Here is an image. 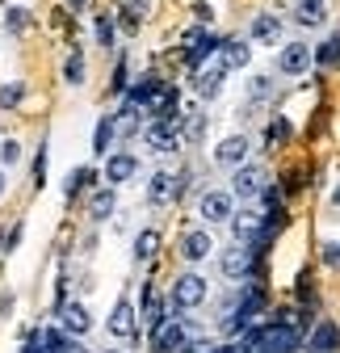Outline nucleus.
Here are the masks:
<instances>
[{
	"instance_id": "f257e3e1",
	"label": "nucleus",
	"mask_w": 340,
	"mask_h": 353,
	"mask_svg": "<svg viewBox=\"0 0 340 353\" xmlns=\"http://www.w3.org/2000/svg\"><path fill=\"white\" fill-rule=\"evenodd\" d=\"M206 294H210V290H206V278H202V274H181V278L173 282V316L202 307Z\"/></svg>"
},
{
	"instance_id": "f03ea898",
	"label": "nucleus",
	"mask_w": 340,
	"mask_h": 353,
	"mask_svg": "<svg viewBox=\"0 0 340 353\" xmlns=\"http://www.w3.org/2000/svg\"><path fill=\"white\" fill-rule=\"evenodd\" d=\"M261 190H265V168L261 164H240L235 176H231V194L244 198V202H252Z\"/></svg>"
},
{
	"instance_id": "7ed1b4c3",
	"label": "nucleus",
	"mask_w": 340,
	"mask_h": 353,
	"mask_svg": "<svg viewBox=\"0 0 340 353\" xmlns=\"http://www.w3.org/2000/svg\"><path fill=\"white\" fill-rule=\"evenodd\" d=\"M189 345V328L181 320H168L164 328L151 332V353H181Z\"/></svg>"
},
{
	"instance_id": "20e7f679",
	"label": "nucleus",
	"mask_w": 340,
	"mask_h": 353,
	"mask_svg": "<svg viewBox=\"0 0 340 353\" xmlns=\"http://www.w3.org/2000/svg\"><path fill=\"white\" fill-rule=\"evenodd\" d=\"M311 63H315V51L307 47V42H286V47L277 51V68L286 76H303Z\"/></svg>"
},
{
	"instance_id": "39448f33",
	"label": "nucleus",
	"mask_w": 340,
	"mask_h": 353,
	"mask_svg": "<svg viewBox=\"0 0 340 353\" xmlns=\"http://www.w3.org/2000/svg\"><path fill=\"white\" fill-rule=\"evenodd\" d=\"M219 270H223L227 278H248L252 270H257V252H252V248H244V244H235V248H227V252H223Z\"/></svg>"
},
{
	"instance_id": "423d86ee",
	"label": "nucleus",
	"mask_w": 340,
	"mask_h": 353,
	"mask_svg": "<svg viewBox=\"0 0 340 353\" xmlns=\"http://www.w3.org/2000/svg\"><path fill=\"white\" fill-rule=\"evenodd\" d=\"M105 328H109V336H135V303L126 299V294L114 303V312H109Z\"/></svg>"
},
{
	"instance_id": "0eeeda50",
	"label": "nucleus",
	"mask_w": 340,
	"mask_h": 353,
	"mask_svg": "<svg viewBox=\"0 0 340 353\" xmlns=\"http://www.w3.org/2000/svg\"><path fill=\"white\" fill-rule=\"evenodd\" d=\"M231 214H235V202H231V194H223V190H210V194H202V219H210V223H227Z\"/></svg>"
},
{
	"instance_id": "6e6552de",
	"label": "nucleus",
	"mask_w": 340,
	"mask_h": 353,
	"mask_svg": "<svg viewBox=\"0 0 340 353\" xmlns=\"http://www.w3.org/2000/svg\"><path fill=\"white\" fill-rule=\"evenodd\" d=\"M248 160V135H227L215 143V164H227V168H240Z\"/></svg>"
},
{
	"instance_id": "1a4fd4ad",
	"label": "nucleus",
	"mask_w": 340,
	"mask_h": 353,
	"mask_svg": "<svg viewBox=\"0 0 340 353\" xmlns=\"http://www.w3.org/2000/svg\"><path fill=\"white\" fill-rule=\"evenodd\" d=\"M59 320H63L67 336H84V332L93 328V316H89V307H84V303H63L59 307Z\"/></svg>"
},
{
	"instance_id": "9d476101",
	"label": "nucleus",
	"mask_w": 340,
	"mask_h": 353,
	"mask_svg": "<svg viewBox=\"0 0 340 353\" xmlns=\"http://www.w3.org/2000/svg\"><path fill=\"white\" fill-rule=\"evenodd\" d=\"M135 172H139V160H135L131 152H114V156L105 160V181H109V185H122V181H131Z\"/></svg>"
},
{
	"instance_id": "9b49d317",
	"label": "nucleus",
	"mask_w": 340,
	"mask_h": 353,
	"mask_svg": "<svg viewBox=\"0 0 340 353\" xmlns=\"http://www.w3.org/2000/svg\"><path fill=\"white\" fill-rule=\"evenodd\" d=\"M261 228H265V214H257V210H240V214H231V232H235L240 244H252V240L261 236Z\"/></svg>"
},
{
	"instance_id": "f8f14e48",
	"label": "nucleus",
	"mask_w": 340,
	"mask_h": 353,
	"mask_svg": "<svg viewBox=\"0 0 340 353\" xmlns=\"http://www.w3.org/2000/svg\"><path fill=\"white\" fill-rule=\"evenodd\" d=\"M210 248H215L210 232H185V236H181V256H185V261H193V265H198V261H206V256H210Z\"/></svg>"
},
{
	"instance_id": "ddd939ff",
	"label": "nucleus",
	"mask_w": 340,
	"mask_h": 353,
	"mask_svg": "<svg viewBox=\"0 0 340 353\" xmlns=\"http://www.w3.org/2000/svg\"><path fill=\"white\" fill-rule=\"evenodd\" d=\"M223 80H227V68L223 63H215V68H202L198 72V93L210 101V97H219L223 93Z\"/></svg>"
},
{
	"instance_id": "4468645a",
	"label": "nucleus",
	"mask_w": 340,
	"mask_h": 353,
	"mask_svg": "<svg viewBox=\"0 0 340 353\" xmlns=\"http://www.w3.org/2000/svg\"><path fill=\"white\" fill-rule=\"evenodd\" d=\"M336 345H340V328L332 320H319L311 332V353H336Z\"/></svg>"
},
{
	"instance_id": "2eb2a0df",
	"label": "nucleus",
	"mask_w": 340,
	"mask_h": 353,
	"mask_svg": "<svg viewBox=\"0 0 340 353\" xmlns=\"http://www.w3.org/2000/svg\"><path fill=\"white\" fill-rule=\"evenodd\" d=\"M118 9H122V30H126V34H135L139 21L151 13V0H118Z\"/></svg>"
},
{
	"instance_id": "dca6fc26",
	"label": "nucleus",
	"mask_w": 340,
	"mask_h": 353,
	"mask_svg": "<svg viewBox=\"0 0 340 353\" xmlns=\"http://www.w3.org/2000/svg\"><path fill=\"white\" fill-rule=\"evenodd\" d=\"M248 38H252V42H277V38H281V17H273V13H261L257 21H252Z\"/></svg>"
},
{
	"instance_id": "f3484780",
	"label": "nucleus",
	"mask_w": 340,
	"mask_h": 353,
	"mask_svg": "<svg viewBox=\"0 0 340 353\" xmlns=\"http://www.w3.org/2000/svg\"><path fill=\"white\" fill-rule=\"evenodd\" d=\"M248 59H252V51H248V42H223V55H219V63L227 68V72H235V68H248Z\"/></svg>"
},
{
	"instance_id": "a211bd4d",
	"label": "nucleus",
	"mask_w": 340,
	"mask_h": 353,
	"mask_svg": "<svg viewBox=\"0 0 340 353\" xmlns=\"http://www.w3.org/2000/svg\"><path fill=\"white\" fill-rule=\"evenodd\" d=\"M114 202H118V194H114V185H105V190H97L93 198H89V219H109L114 214Z\"/></svg>"
},
{
	"instance_id": "6ab92c4d",
	"label": "nucleus",
	"mask_w": 340,
	"mask_h": 353,
	"mask_svg": "<svg viewBox=\"0 0 340 353\" xmlns=\"http://www.w3.org/2000/svg\"><path fill=\"white\" fill-rule=\"evenodd\" d=\"M147 198H151V202H168V198H177V176L156 172V176H151V185H147Z\"/></svg>"
},
{
	"instance_id": "aec40b11",
	"label": "nucleus",
	"mask_w": 340,
	"mask_h": 353,
	"mask_svg": "<svg viewBox=\"0 0 340 353\" xmlns=\"http://www.w3.org/2000/svg\"><path fill=\"white\" fill-rule=\"evenodd\" d=\"M135 130H139V105L126 101V105L114 114V135H135Z\"/></svg>"
},
{
	"instance_id": "412c9836",
	"label": "nucleus",
	"mask_w": 340,
	"mask_h": 353,
	"mask_svg": "<svg viewBox=\"0 0 340 353\" xmlns=\"http://www.w3.org/2000/svg\"><path fill=\"white\" fill-rule=\"evenodd\" d=\"M156 93H160V80L156 76H143V80H135V88H131V105H151L156 101Z\"/></svg>"
},
{
	"instance_id": "4be33fe9",
	"label": "nucleus",
	"mask_w": 340,
	"mask_h": 353,
	"mask_svg": "<svg viewBox=\"0 0 340 353\" xmlns=\"http://www.w3.org/2000/svg\"><path fill=\"white\" fill-rule=\"evenodd\" d=\"M315 63H319V68H340V34L323 38L319 47H315Z\"/></svg>"
},
{
	"instance_id": "5701e85b",
	"label": "nucleus",
	"mask_w": 340,
	"mask_h": 353,
	"mask_svg": "<svg viewBox=\"0 0 340 353\" xmlns=\"http://www.w3.org/2000/svg\"><path fill=\"white\" fill-rule=\"evenodd\" d=\"M156 252H160V232H156V228L139 232V236H135V261H151Z\"/></svg>"
},
{
	"instance_id": "b1692460",
	"label": "nucleus",
	"mask_w": 340,
	"mask_h": 353,
	"mask_svg": "<svg viewBox=\"0 0 340 353\" xmlns=\"http://www.w3.org/2000/svg\"><path fill=\"white\" fill-rule=\"evenodd\" d=\"M109 139H114V114L97 122V135H93V152H97V156H109Z\"/></svg>"
},
{
	"instance_id": "393cba45",
	"label": "nucleus",
	"mask_w": 340,
	"mask_h": 353,
	"mask_svg": "<svg viewBox=\"0 0 340 353\" xmlns=\"http://www.w3.org/2000/svg\"><path fill=\"white\" fill-rule=\"evenodd\" d=\"M294 17H299L303 26H319L323 21V0H299V13Z\"/></svg>"
},
{
	"instance_id": "a878e982",
	"label": "nucleus",
	"mask_w": 340,
	"mask_h": 353,
	"mask_svg": "<svg viewBox=\"0 0 340 353\" xmlns=\"http://www.w3.org/2000/svg\"><path fill=\"white\" fill-rule=\"evenodd\" d=\"M21 97H25V84L21 80H9V84H0V105H21Z\"/></svg>"
},
{
	"instance_id": "bb28decb",
	"label": "nucleus",
	"mask_w": 340,
	"mask_h": 353,
	"mask_svg": "<svg viewBox=\"0 0 340 353\" xmlns=\"http://www.w3.org/2000/svg\"><path fill=\"white\" fill-rule=\"evenodd\" d=\"M63 80H67V84H84V59H80V51L67 55V63H63Z\"/></svg>"
},
{
	"instance_id": "cd10ccee",
	"label": "nucleus",
	"mask_w": 340,
	"mask_h": 353,
	"mask_svg": "<svg viewBox=\"0 0 340 353\" xmlns=\"http://www.w3.org/2000/svg\"><path fill=\"white\" fill-rule=\"evenodd\" d=\"M93 176H97L93 168H76V172L67 176V194H76V190H89V185H93Z\"/></svg>"
},
{
	"instance_id": "c85d7f7f",
	"label": "nucleus",
	"mask_w": 340,
	"mask_h": 353,
	"mask_svg": "<svg viewBox=\"0 0 340 353\" xmlns=\"http://www.w3.org/2000/svg\"><path fill=\"white\" fill-rule=\"evenodd\" d=\"M5 26H9V30H17V34H21V30H25V26H30V13H25V9H5Z\"/></svg>"
},
{
	"instance_id": "c756f323",
	"label": "nucleus",
	"mask_w": 340,
	"mask_h": 353,
	"mask_svg": "<svg viewBox=\"0 0 340 353\" xmlns=\"http://www.w3.org/2000/svg\"><path fill=\"white\" fill-rule=\"evenodd\" d=\"M17 160H21V143L5 139V143H0V164H17Z\"/></svg>"
},
{
	"instance_id": "7c9ffc66",
	"label": "nucleus",
	"mask_w": 340,
	"mask_h": 353,
	"mask_svg": "<svg viewBox=\"0 0 340 353\" xmlns=\"http://www.w3.org/2000/svg\"><path fill=\"white\" fill-rule=\"evenodd\" d=\"M97 42L101 47H114V21L109 17H97Z\"/></svg>"
},
{
	"instance_id": "2f4dec72",
	"label": "nucleus",
	"mask_w": 340,
	"mask_h": 353,
	"mask_svg": "<svg viewBox=\"0 0 340 353\" xmlns=\"http://www.w3.org/2000/svg\"><path fill=\"white\" fill-rule=\"evenodd\" d=\"M42 181H47V143H42V152L34 160V185H42Z\"/></svg>"
},
{
	"instance_id": "473e14b6",
	"label": "nucleus",
	"mask_w": 340,
	"mask_h": 353,
	"mask_svg": "<svg viewBox=\"0 0 340 353\" xmlns=\"http://www.w3.org/2000/svg\"><path fill=\"white\" fill-rule=\"evenodd\" d=\"M202 130H206V118H202V114H189V122H185V135H189V139H202Z\"/></svg>"
},
{
	"instance_id": "72a5a7b5",
	"label": "nucleus",
	"mask_w": 340,
	"mask_h": 353,
	"mask_svg": "<svg viewBox=\"0 0 340 353\" xmlns=\"http://www.w3.org/2000/svg\"><path fill=\"white\" fill-rule=\"evenodd\" d=\"M323 265L328 270H340V244H323Z\"/></svg>"
},
{
	"instance_id": "f704fd0d",
	"label": "nucleus",
	"mask_w": 340,
	"mask_h": 353,
	"mask_svg": "<svg viewBox=\"0 0 340 353\" xmlns=\"http://www.w3.org/2000/svg\"><path fill=\"white\" fill-rule=\"evenodd\" d=\"M269 76H257V80H252V97H269Z\"/></svg>"
},
{
	"instance_id": "c9c22d12",
	"label": "nucleus",
	"mask_w": 340,
	"mask_h": 353,
	"mask_svg": "<svg viewBox=\"0 0 340 353\" xmlns=\"http://www.w3.org/2000/svg\"><path fill=\"white\" fill-rule=\"evenodd\" d=\"M114 88H118V93H126V63L118 59V68H114Z\"/></svg>"
},
{
	"instance_id": "e433bc0d",
	"label": "nucleus",
	"mask_w": 340,
	"mask_h": 353,
	"mask_svg": "<svg viewBox=\"0 0 340 353\" xmlns=\"http://www.w3.org/2000/svg\"><path fill=\"white\" fill-rule=\"evenodd\" d=\"M286 135H290V122H286V118H277V122H273V130H269V139H286Z\"/></svg>"
},
{
	"instance_id": "4c0bfd02",
	"label": "nucleus",
	"mask_w": 340,
	"mask_h": 353,
	"mask_svg": "<svg viewBox=\"0 0 340 353\" xmlns=\"http://www.w3.org/2000/svg\"><path fill=\"white\" fill-rule=\"evenodd\" d=\"M63 353H89V349H84V345H76V341H67V345H63Z\"/></svg>"
},
{
	"instance_id": "58836bf2",
	"label": "nucleus",
	"mask_w": 340,
	"mask_h": 353,
	"mask_svg": "<svg viewBox=\"0 0 340 353\" xmlns=\"http://www.w3.org/2000/svg\"><path fill=\"white\" fill-rule=\"evenodd\" d=\"M67 5H72V9H80V5H84V0H67Z\"/></svg>"
},
{
	"instance_id": "ea45409f",
	"label": "nucleus",
	"mask_w": 340,
	"mask_h": 353,
	"mask_svg": "<svg viewBox=\"0 0 340 353\" xmlns=\"http://www.w3.org/2000/svg\"><path fill=\"white\" fill-rule=\"evenodd\" d=\"M0 194H5V172H0Z\"/></svg>"
},
{
	"instance_id": "a19ab883",
	"label": "nucleus",
	"mask_w": 340,
	"mask_h": 353,
	"mask_svg": "<svg viewBox=\"0 0 340 353\" xmlns=\"http://www.w3.org/2000/svg\"><path fill=\"white\" fill-rule=\"evenodd\" d=\"M336 206H340V190H336Z\"/></svg>"
},
{
	"instance_id": "79ce46f5",
	"label": "nucleus",
	"mask_w": 340,
	"mask_h": 353,
	"mask_svg": "<svg viewBox=\"0 0 340 353\" xmlns=\"http://www.w3.org/2000/svg\"><path fill=\"white\" fill-rule=\"evenodd\" d=\"M109 353H118V349H109Z\"/></svg>"
}]
</instances>
